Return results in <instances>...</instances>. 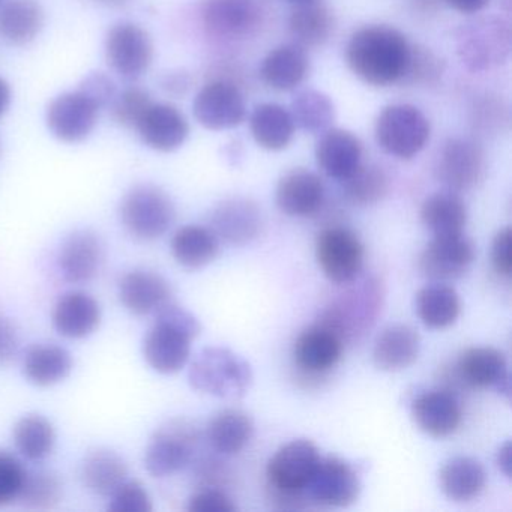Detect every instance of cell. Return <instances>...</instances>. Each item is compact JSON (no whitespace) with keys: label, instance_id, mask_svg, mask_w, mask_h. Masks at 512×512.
<instances>
[{"label":"cell","instance_id":"1","mask_svg":"<svg viewBox=\"0 0 512 512\" xmlns=\"http://www.w3.org/2000/svg\"><path fill=\"white\" fill-rule=\"evenodd\" d=\"M409 55L406 37L383 25L359 29L346 47V61L352 73L367 85L380 88L403 80Z\"/></svg>","mask_w":512,"mask_h":512},{"label":"cell","instance_id":"2","mask_svg":"<svg viewBox=\"0 0 512 512\" xmlns=\"http://www.w3.org/2000/svg\"><path fill=\"white\" fill-rule=\"evenodd\" d=\"M202 326L190 311L169 302L155 313L154 325L143 341V356L157 373L175 374L187 365L191 343Z\"/></svg>","mask_w":512,"mask_h":512},{"label":"cell","instance_id":"3","mask_svg":"<svg viewBox=\"0 0 512 512\" xmlns=\"http://www.w3.org/2000/svg\"><path fill=\"white\" fill-rule=\"evenodd\" d=\"M188 382L196 391L238 400L253 383L250 364L226 347H206L191 362Z\"/></svg>","mask_w":512,"mask_h":512},{"label":"cell","instance_id":"4","mask_svg":"<svg viewBox=\"0 0 512 512\" xmlns=\"http://www.w3.org/2000/svg\"><path fill=\"white\" fill-rule=\"evenodd\" d=\"M347 286V290L331 301L319 319V325L331 329L344 344L352 343L373 326L383 301L379 281L364 280L359 284L350 281Z\"/></svg>","mask_w":512,"mask_h":512},{"label":"cell","instance_id":"5","mask_svg":"<svg viewBox=\"0 0 512 512\" xmlns=\"http://www.w3.org/2000/svg\"><path fill=\"white\" fill-rule=\"evenodd\" d=\"M511 26L497 16H482L458 28L455 47L461 64L473 73L493 70L511 55Z\"/></svg>","mask_w":512,"mask_h":512},{"label":"cell","instance_id":"6","mask_svg":"<svg viewBox=\"0 0 512 512\" xmlns=\"http://www.w3.org/2000/svg\"><path fill=\"white\" fill-rule=\"evenodd\" d=\"M119 217L128 235L137 241H157L166 235L176 218L173 200L157 185L131 188L119 206Z\"/></svg>","mask_w":512,"mask_h":512},{"label":"cell","instance_id":"7","mask_svg":"<svg viewBox=\"0 0 512 512\" xmlns=\"http://www.w3.org/2000/svg\"><path fill=\"white\" fill-rule=\"evenodd\" d=\"M319 448L308 439H295L281 446L268 463L269 488L275 497L292 502L305 500L304 491L319 464Z\"/></svg>","mask_w":512,"mask_h":512},{"label":"cell","instance_id":"8","mask_svg":"<svg viewBox=\"0 0 512 512\" xmlns=\"http://www.w3.org/2000/svg\"><path fill=\"white\" fill-rule=\"evenodd\" d=\"M377 145L388 155L400 160H412L430 139V122L418 107L391 104L377 116Z\"/></svg>","mask_w":512,"mask_h":512},{"label":"cell","instance_id":"9","mask_svg":"<svg viewBox=\"0 0 512 512\" xmlns=\"http://www.w3.org/2000/svg\"><path fill=\"white\" fill-rule=\"evenodd\" d=\"M200 442L199 428L187 419L161 425L145 452V467L155 478L175 475L188 466Z\"/></svg>","mask_w":512,"mask_h":512},{"label":"cell","instance_id":"10","mask_svg":"<svg viewBox=\"0 0 512 512\" xmlns=\"http://www.w3.org/2000/svg\"><path fill=\"white\" fill-rule=\"evenodd\" d=\"M316 259L331 283L343 286L356 280L364 268V245L352 230L329 227L316 242Z\"/></svg>","mask_w":512,"mask_h":512},{"label":"cell","instance_id":"11","mask_svg":"<svg viewBox=\"0 0 512 512\" xmlns=\"http://www.w3.org/2000/svg\"><path fill=\"white\" fill-rule=\"evenodd\" d=\"M196 121L209 131L232 130L247 116V106L241 89L229 80L217 79L206 83L193 103Z\"/></svg>","mask_w":512,"mask_h":512},{"label":"cell","instance_id":"12","mask_svg":"<svg viewBox=\"0 0 512 512\" xmlns=\"http://www.w3.org/2000/svg\"><path fill=\"white\" fill-rule=\"evenodd\" d=\"M104 47L110 68L127 80L143 76L154 59V44L148 32L130 22L113 26L107 32Z\"/></svg>","mask_w":512,"mask_h":512},{"label":"cell","instance_id":"13","mask_svg":"<svg viewBox=\"0 0 512 512\" xmlns=\"http://www.w3.org/2000/svg\"><path fill=\"white\" fill-rule=\"evenodd\" d=\"M361 491L358 473L352 464L338 457H322L307 488L305 500L325 508H346L358 499Z\"/></svg>","mask_w":512,"mask_h":512},{"label":"cell","instance_id":"14","mask_svg":"<svg viewBox=\"0 0 512 512\" xmlns=\"http://www.w3.org/2000/svg\"><path fill=\"white\" fill-rule=\"evenodd\" d=\"M200 17L205 31L218 40H245L262 25L256 0H205Z\"/></svg>","mask_w":512,"mask_h":512},{"label":"cell","instance_id":"15","mask_svg":"<svg viewBox=\"0 0 512 512\" xmlns=\"http://www.w3.org/2000/svg\"><path fill=\"white\" fill-rule=\"evenodd\" d=\"M100 110V107L80 89L65 92L47 107V127L61 142H83L94 131Z\"/></svg>","mask_w":512,"mask_h":512},{"label":"cell","instance_id":"16","mask_svg":"<svg viewBox=\"0 0 512 512\" xmlns=\"http://www.w3.org/2000/svg\"><path fill=\"white\" fill-rule=\"evenodd\" d=\"M475 260V245L461 235L434 236L419 256V271L434 283L463 277Z\"/></svg>","mask_w":512,"mask_h":512},{"label":"cell","instance_id":"17","mask_svg":"<svg viewBox=\"0 0 512 512\" xmlns=\"http://www.w3.org/2000/svg\"><path fill=\"white\" fill-rule=\"evenodd\" d=\"M485 172L484 151L470 139L446 140L436 163V178L449 191H464L475 187Z\"/></svg>","mask_w":512,"mask_h":512},{"label":"cell","instance_id":"18","mask_svg":"<svg viewBox=\"0 0 512 512\" xmlns=\"http://www.w3.org/2000/svg\"><path fill=\"white\" fill-rule=\"evenodd\" d=\"M106 253L100 236L92 230H76L59 248L58 265L62 280L70 284L91 283L103 268Z\"/></svg>","mask_w":512,"mask_h":512},{"label":"cell","instance_id":"19","mask_svg":"<svg viewBox=\"0 0 512 512\" xmlns=\"http://www.w3.org/2000/svg\"><path fill=\"white\" fill-rule=\"evenodd\" d=\"M136 130L148 148L166 154L181 148L190 136V125L184 113L166 103H152Z\"/></svg>","mask_w":512,"mask_h":512},{"label":"cell","instance_id":"20","mask_svg":"<svg viewBox=\"0 0 512 512\" xmlns=\"http://www.w3.org/2000/svg\"><path fill=\"white\" fill-rule=\"evenodd\" d=\"M457 376L470 388H494L506 398L511 395L508 361L494 347H470L461 353Z\"/></svg>","mask_w":512,"mask_h":512},{"label":"cell","instance_id":"21","mask_svg":"<svg viewBox=\"0 0 512 512\" xmlns=\"http://www.w3.org/2000/svg\"><path fill=\"white\" fill-rule=\"evenodd\" d=\"M262 215L256 203L248 199H227L212 211L209 229L218 241L232 245L250 244L259 235Z\"/></svg>","mask_w":512,"mask_h":512},{"label":"cell","instance_id":"22","mask_svg":"<svg viewBox=\"0 0 512 512\" xmlns=\"http://www.w3.org/2000/svg\"><path fill=\"white\" fill-rule=\"evenodd\" d=\"M172 287L157 272L134 269L119 281V299L134 316L158 313L172 302Z\"/></svg>","mask_w":512,"mask_h":512},{"label":"cell","instance_id":"23","mask_svg":"<svg viewBox=\"0 0 512 512\" xmlns=\"http://www.w3.org/2000/svg\"><path fill=\"white\" fill-rule=\"evenodd\" d=\"M325 185L316 173L296 169L280 179L275 191L278 209L289 217H310L322 208Z\"/></svg>","mask_w":512,"mask_h":512},{"label":"cell","instance_id":"24","mask_svg":"<svg viewBox=\"0 0 512 512\" xmlns=\"http://www.w3.org/2000/svg\"><path fill=\"white\" fill-rule=\"evenodd\" d=\"M413 421L431 437L451 436L461 424V407L452 392L434 389L418 395L412 403Z\"/></svg>","mask_w":512,"mask_h":512},{"label":"cell","instance_id":"25","mask_svg":"<svg viewBox=\"0 0 512 512\" xmlns=\"http://www.w3.org/2000/svg\"><path fill=\"white\" fill-rule=\"evenodd\" d=\"M316 160L326 176L338 182L344 181L362 164L361 142L350 131L331 128L317 143Z\"/></svg>","mask_w":512,"mask_h":512},{"label":"cell","instance_id":"26","mask_svg":"<svg viewBox=\"0 0 512 512\" xmlns=\"http://www.w3.org/2000/svg\"><path fill=\"white\" fill-rule=\"evenodd\" d=\"M421 338L409 325L395 323L380 332L373 347V362L388 373L406 370L418 361Z\"/></svg>","mask_w":512,"mask_h":512},{"label":"cell","instance_id":"27","mask_svg":"<svg viewBox=\"0 0 512 512\" xmlns=\"http://www.w3.org/2000/svg\"><path fill=\"white\" fill-rule=\"evenodd\" d=\"M100 322V304L89 293H65L53 310V326L62 337L70 340L89 337L100 326Z\"/></svg>","mask_w":512,"mask_h":512},{"label":"cell","instance_id":"28","mask_svg":"<svg viewBox=\"0 0 512 512\" xmlns=\"http://www.w3.org/2000/svg\"><path fill=\"white\" fill-rule=\"evenodd\" d=\"M343 347V341L331 329L316 323L299 335L293 356L301 370L322 374L337 365L343 355Z\"/></svg>","mask_w":512,"mask_h":512},{"label":"cell","instance_id":"29","mask_svg":"<svg viewBox=\"0 0 512 512\" xmlns=\"http://www.w3.org/2000/svg\"><path fill=\"white\" fill-rule=\"evenodd\" d=\"M310 70V59L304 47L283 44L268 53L262 62L260 76L269 88L287 92L298 88Z\"/></svg>","mask_w":512,"mask_h":512},{"label":"cell","instance_id":"30","mask_svg":"<svg viewBox=\"0 0 512 512\" xmlns=\"http://www.w3.org/2000/svg\"><path fill=\"white\" fill-rule=\"evenodd\" d=\"M295 121L289 110L277 103H262L250 116V130L260 148L278 152L286 149L295 136Z\"/></svg>","mask_w":512,"mask_h":512},{"label":"cell","instance_id":"31","mask_svg":"<svg viewBox=\"0 0 512 512\" xmlns=\"http://www.w3.org/2000/svg\"><path fill=\"white\" fill-rule=\"evenodd\" d=\"M128 467L124 458L110 449H95L83 458L80 479L85 488L97 496H112L127 481Z\"/></svg>","mask_w":512,"mask_h":512},{"label":"cell","instance_id":"32","mask_svg":"<svg viewBox=\"0 0 512 512\" xmlns=\"http://www.w3.org/2000/svg\"><path fill=\"white\" fill-rule=\"evenodd\" d=\"M487 473L472 457H454L439 472L440 490L454 502H469L484 490Z\"/></svg>","mask_w":512,"mask_h":512},{"label":"cell","instance_id":"33","mask_svg":"<svg viewBox=\"0 0 512 512\" xmlns=\"http://www.w3.org/2000/svg\"><path fill=\"white\" fill-rule=\"evenodd\" d=\"M73 356L58 344H35L23 359V373L37 386H52L70 376Z\"/></svg>","mask_w":512,"mask_h":512},{"label":"cell","instance_id":"34","mask_svg":"<svg viewBox=\"0 0 512 512\" xmlns=\"http://www.w3.org/2000/svg\"><path fill=\"white\" fill-rule=\"evenodd\" d=\"M254 422L250 415L238 409L217 413L206 428V439L218 454L236 455L251 442Z\"/></svg>","mask_w":512,"mask_h":512},{"label":"cell","instance_id":"35","mask_svg":"<svg viewBox=\"0 0 512 512\" xmlns=\"http://www.w3.org/2000/svg\"><path fill=\"white\" fill-rule=\"evenodd\" d=\"M289 29L298 46L320 47L334 34L335 17L322 2H302L290 14Z\"/></svg>","mask_w":512,"mask_h":512},{"label":"cell","instance_id":"36","mask_svg":"<svg viewBox=\"0 0 512 512\" xmlns=\"http://www.w3.org/2000/svg\"><path fill=\"white\" fill-rule=\"evenodd\" d=\"M44 10L37 0H10L0 7V35L8 43L25 46L43 31Z\"/></svg>","mask_w":512,"mask_h":512},{"label":"cell","instance_id":"37","mask_svg":"<svg viewBox=\"0 0 512 512\" xmlns=\"http://www.w3.org/2000/svg\"><path fill=\"white\" fill-rule=\"evenodd\" d=\"M172 254L179 265L187 269H200L217 259L220 241L209 227L184 226L173 235Z\"/></svg>","mask_w":512,"mask_h":512},{"label":"cell","instance_id":"38","mask_svg":"<svg viewBox=\"0 0 512 512\" xmlns=\"http://www.w3.org/2000/svg\"><path fill=\"white\" fill-rule=\"evenodd\" d=\"M421 220L433 236L461 235L467 223V209L454 191H442L425 199Z\"/></svg>","mask_w":512,"mask_h":512},{"label":"cell","instance_id":"39","mask_svg":"<svg viewBox=\"0 0 512 512\" xmlns=\"http://www.w3.org/2000/svg\"><path fill=\"white\" fill-rule=\"evenodd\" d=\"M460 313V296L451 286L430 284L422 287L416 295V314L427 328H449L457 322Z\"/></svg>","mask_w":512,"mask_h":512},{"label":"cell","instance_id":"40","mask_svg":"<svg viewBox=\"0 0 512 512\" xmlns=\"http://www.w3.org/2000/svg\"><path fill=\"white\" fill-rule=\"evenodd\" d=\"M296 127L314 136L331 130L335 121V107L331 98L316 89H304L298 92L292 101L290 110Z\"/></svg>","mask_w":512,"mask_h":512},{"label":"cell","instance_id":"41","mask_svg":"<svg viewBox=\"0 0 512 512\" xmlns=\"http://www.w3.org/2000/svg\"><path fill=\"white\" fill-rule=\"evenodd\" d=\"M13 437L17 451L29 461L46 460L55 449V428L49 419L37 413L23 416L14 427Z\"/></svg>","mask_w":512,"mask_h":512},{"label":"cell","instance_id":"42","mask_svg":"<svg viewBox=\"0 0 512 512\" xmlns=\"http://www.w3.org/2000/svg\"><path fill=\"white\" fill-rule=\"evenodd\" d=\"M347 202L355 206H371L380 202L389 190L386 173L379 166H359L353 175L340 182Z\"/></svg>","mask_w":512,"mask_h":512},{"label":"cell","instance_id":"43","mask_svg":"<svg viewBox=\"0 0 512 512\" xmlns=\"http://www.w3.org/2000/svg\"><path fill=\"white\" fill-rule=\"evenodd\" d=\"M17 500L28 509H53L62 500L61 479L50 470L28 472Z\"/></svg>","mask_w":512,"mask_h":512},{"label":"cell","instance_id":"44","mask_svg":"<svg viewBox=\"0 0 512 512\" xmlns=\"http://www.w3.org/2000/svg\"><path fill=\"white\" fill-rule=\"evenodd\" d=\"M445 71V62L422 46H410L409 62L401 82L406 85H436Z\"/></svg>","mask_w":512,"mask_h":512},{"label":"cell","instance_id":"45","mask_svg":"<svg viewBox=\"0 0 512 512\" xmlns=\"http://www.w3.org/2000/svg\"><path fill=\"white\" fill-rule=\"evenodd\" d=\"M154 103L151 95L139 86H130L121 94H116L115 100L110 104L113 119L121 127L136 128L149 106Z\"/></svg>","mask_w":512,"mask_h":512},{"label":"cell","instance_id":"46","mask_svg":"<svg viewBox=\"0 0 512 512\" xmlns=\"http://www.w3.org/2000/svg\"><path fill=\"white\" fill-rule=\"evenodd\" d=\"M28 470L22 461L0 449V506L11 505L19 499Z\"/></svg>","mask_w":512,"mask_h":512},{"label":"cell","instance_id":"47","mask_svg":"<svg viewBox=\"0 0 512 512\" xmlns=\"http://www.w3.org/2000/svg\"><path fill=\"white\" fill-rule=\"evenodd\" d=\"M107 508L112 512H151L152 500L139 481H125L110 496Z\"/></svg>","mask_w":512,"mask_h":512},{"label":"cell","instance_id":"48","mask_svg":"<svg viewBox=\"0 0 512 512\" xmlns=\"http://www.w3.org/2000/svg\"><path fill=\"white\" fill-rule=\"evenodd\" d=\"M190 512H235L238 506L224 491L215 487H202L188 499Z\"/></svg>","mask_w":512,"mask_h":512},{"label":"cell","instance_id":"49","mask_svg":"<svg viewBox=\"0 0 512 512\" xmlns=\"http://www.w3.org/2000/svg\"><path fill=\"white\" fill-rule=\"evenodd\" d=\"M79 89L83 94L88 95L100 109L109 107L118 94L115 82L104 73L89 74L80 83Z\"/></svg>","mask_w":512,"mask_h":512},{"label":"cell","instance_id":"50","mask_svg":"<svg viewBox=\"0 0 512 512\" xmlns=\"http://www.w3.org/2000/svg\"><path fill=\"white\" fill-rule=\"evenodd\" d=\"M491 263L500 277H511V229L509 227H505L494 236L493 245H491Z\"/></svg>","mask_w":512,"mask_h":512},{"label":"cell","instance_id":"51","mask_svg":"<svg viewBox=\"0 0 512 512\" xmlns=\"http://www.w3.org/2000/svg\"><path fill=\"white\" fill-rule=\"evenodd\" d=\"M20 338L16 325L0 316V367L11 364L19 353Z\"/></svg>","mask_w":512,"mask_h":512},{"label":"cell","instance_id":"52","mask_svg":"<svg viewBox=\"0 0 512 512\" xmlns=\"http://www.w3.org/2000/svg\"><path fill=\"white\" fill-rule=\"evenodd\" d=\"M161 88L170 97L182 98L190 92L193 79L187 71L176 70L164 74L160 80Z\"/></svg>","mask_w":512,"mask_h":512},{"label":"cell","instance_id":"53","mask_svg":"<svg viewBox=\"0 0 512 512\" xmlns=\"http://www.w3.org/2000/svg\"><path fill=\"white\" fill-rule=\"evenodd\" d=\"M490 0H446L449 7L461 14H476L487 7Z\"/></svg>","mask_w":512,"mask_h":512},{"label":"cell","instance_id":"54","mask_svg":"<svg viewBox=\"0 0 512 512\" xmlns=\"http://www.w3.org/2000/svg\"><path fill=\"white\" fill-rule=\"evenodd\" d=\"M496 463L500 472L506 478H511V442H505L500 446L499 451H497Z\"/></svg>","mask_w":512,"mask_h":512},{"label":"cell","instance_id":"55","mask_svg":"<svg viewBox=\"0 0 512 512\" xmlns=\"http://www.w3.org/2000/svg\"><path fill=\"white\" fill-rule=\"evenodd\" d=\"M11 104V88L2 77H0V116H4Z\"/></svg>","mask_w":512,"mask_h":512},{"label":"cell","instance_id":"56","mask_svg":"<svg viewBox=\"0 0 512 512\" xmlns=\"http://www.w3.org/2000/svg\"><path fill=\"white\" fill-rule=\"evenodd\" d=\"M295 4H302V2H310V0H292Z\"/></svg>","mask_w":512,"mask_h":512},{"label":"cell","instance_id":"57","mask_svg":"<svg viewBox=\"0 0 512 512\" xmlns=\"http://www.w3.org/2000/svg\"><path fill=\"white\" fill-rule=\"evenodd\" d=\"M0 2H2V0H0Z\"/></svg>","mask_w":512,"mask_h":512}]
</instances>
